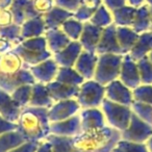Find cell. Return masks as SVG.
<instances>
[{
	"mask_svg": "<svg viewBox=\"0 0 152 152\" xmlns=\"http://www.w3.org/2000/svg\"><path fill=\"white\" fill-rule=\"evenodd\" d=\"M83 50V47L78 41H71L64 49L53 53L52 57L59 67H74Z\"/></svg>",
	"mask_w": 152,
	"mask_h": 152,
	"instance_id": "obj_18",
	"label": "cell"
},
{
	"mask_svg": "<svg viewBox=\"0 0 152 152\" xmlns=\"http://www.w3.org/2000/svg\"><path fill=\"white\" fill-rule=\"evenodd\" d=\"M73 16L74 14L71 12L54 5L50 11L43 15V18H44L46 29H51V28H59L64 22Z\"/></svg>",
	"mask_w": 152,
	"mask_h": 152,
	"instance_id": "obj_25",
	"label": "cell"
},
{
	"mask_svg": "<svg viewBox=\"0 0 152 152\" xmlns=\"http://www.w3.org/2000/svg\"><path fill=\"white\" fill-rule=\"evenodd\" d=\"M54 0H34V10L39 15H44L54 7Z\"/></svg>",
	"mask_w": 152,
	"mask_h": 152,
	"instance_id": "obj_44",
	"label": "cell"
},
{
	"mask_svg": "<svg viewBox=\"0 0 152 152\" xmlns=\"http://www.w3.org/2000/svg\"><path fill=\"white\" fill-rule=\"evenodd\" d=\"M37 83L28 68L24 67L17 73L9 74L0 72V89L11 94L14 90L23 85H34Z\"/></svg>",
	"mask_w": 152,
	"mask_h": 152,
	"instance_id": "obj_8",
	"label": "cell"
},
{
	"mask_svg": "<svg viewBox=\"0 0 152 152\" xmlns=\"http://www.w3.org/2000/svg\"><path fill=\"white\" fill-rule=\"evenodd\" d=\"M53 103L54 101L51 98L46 85L41 83H34L32 85L29 105L36 106V107H45L49 110L53 105Z\"/></svg>",
	"mask_w": 152,
	"mask_h": 152,
	"instance_id": "obj_23",
	"label": "cell"
},
{
	"mask_svg": "<svg viewBox=\"0 0 152 152\" xmlns=\"http://www.w3.org/2000/svg\"><path fill=\"white\" fill-rule=\"evenodd\" d=\"M61 28L69 37V39L71 41H78L79 38H80L81 32H83V22L72 17L70 19H68L67 21L64 22Z\"/></svg>",
	"mask_w": 152,
	"mask_h": 152,
	"instance_id": "obj_35",
	"label": "cell"
},
{
	"mask_svg": "<svg viewBox=\"0 0 152 152\" xmlns=\"http://www.w3.org/2000/svg\"><path fill=\"white\" fill-rule=\"evenodd\" d=\"M117 39L123 51V54L129 53L140 34L129 26H117Z\"/></svg>",
	"mask_w": 152,
	"mask_h": 152,
	"instance_id": "obj_28",
	"label": "cell"
},
{
	"mask_svg": "<svg viewBox=\"0 0 152 152\" xmlns=\"http://www.w3.org/2000/svg\"><path fill=\"white\" fill-rule=\"evenodd\" d=\"M101 4L102 0H83L80 7L74 13L73 17L81 22L90 21Z\"/></svg>",
	"mask_w": 152,
	"mask_h": 152,
	"instance_id": "obj_33",
	"label": "cell"
},
{
	"mask_svg": "<svg viewBox=\"0 0 152 152\" xmlns=\"http://www.w3.org/2000/svg\"><path fill=\"white\" fill-rule=\"evenodd\" d=\"M113 152H149L146 144H137L120 140Z\"/></svg>",
	"mask_w": 152,
	"mask_h": 152,
	"instance_id": "obj_42",
	"label": "cell"
},
{
	"mask_svg": "<svg viewBox=\"0 0 152 152\" xmlns=\"http://www.w3.org/2000/svg\"><path fill=\"white\" fill-rule=\"evenodd\" d=\"M17 130L26 142L45 141L50 134L48 108L30 105L23 107L18 119Z\"/></svg>",
	"mask_w": 152,
	"mask_h": 152,
	"instance_id": "obj_2",
	"label": "cell"
},
{
	"mask_svg": "<svg viewBox=\"0 0 152 152\" xmlns=\"http://www.w3.org/2000/svg\"><path fill=\"white\" fill-rule=\"evenodd\" d=\"M146 146H147L149 152H152V135L148 139V141L146 142Z\"/></svg>",
	"mask_w": 152,
	"mask_h": 152,
	"instance_id": "obj_52",
	"label": "cell"
},
{
	"mask_svg": "<svg viewBox=\"0 0 152 152\" xmlns=\"http://www.w3.org/2000/svg\"><path fill=\"white\" fill-rule=\"evenodd\" d=\"M102 30L103 28L94 25L90 21L83 22V32L78 40L83 50L96 53V48L101 38Z\"/></svg>",
	"mask_w": 152,
	"mask_h": 152,
	"instance_id": "obj_16",
	"label": "cell"
},
{
	"mask_svg": "<svg viewBox=\"0 0 152 152\" xmlns=\"http://www.w3.org/2000/svg\"><path fill=\"white\" fill-rule=\"evenodd\" d=\"M148 58H149V59H150V61L152 63V50L150 51V53L148 54Z\"/></svg>",
	"mask_w": 152,
	"mask_h": 152,
	"instance_id": "obj_54",
	"label": "cell"
},
{
	"mask_svg": "<svg viewBox=\"0 0 152 152\" xmlns=\"http://www.w3.org/2000/svg\"><path fill=\"white\" fill-rule=\"evenodd\" d=\"M105 98L116 103L131 106L133 102L132 90L126 87L120 79H116L105 86Z\"/></svg>",
	"mask_w": 152,
	"mask_h": 152,
	"instance_id": "obj_10",
	"label": "cell"
},
{
	"mask_svg": "<svg viewBox=\"0 0 152 152\" xmlns=\"http://www.w3.org/2000/svg\"><path fill=\"white\" fill-rule=\"evenodd\" d=\"M146 1L145 0H126V4L130 5V7H133L135 9L142 7L143 4H145Z\"/></svg>",
	"mask_w": 152,
	"mask_h": 152,
	"instance_id": "obj_50",
	"label": "cell"
},
{
	"mask_svg": "<svg viewBox=\"0 0 152 152\" xmlns=\"http://www.w3.org/2000/svg\"><path fill=\"white\" fill-rule=\"evenodd\" d=\"M28 69H29L30 73L32 74L37 83L47 85V83H51L55 79L59 66L53 59V57H50V58L46 59L42 63L31 66Z\"/></svg>",
	"mask_w": 152,
	"mask_h": 152,
	"instance_id": "obj_13",
	"label": "cell"
},
{
	"mask_svg": "<svg viewBox=\"0 0 152 152\" xmlns=\"http://www.w3.org/2000/svg\"><path fill=\"white\" fill-rule=\"evenodd\" d=\"M15 129H17V123L10 122L0 116V135L7 132V131L15 130Z\"/></svg>",
	"mask_w": 152,
	"mask_h": 152,
	"instance_id": "obj_47",
	"label": "cell"
},
{
	"mask_svg": "<svg viewBox=\"0 0 152 152\" xmlns=\"http://www.w3.org/2000/svg\"><path fill=\"white\" fill-rule=\"evenodd\" d=\"M13 51L23 61L25 68H29L52 57L44 36L23 40L16 45Z\"/></svg>",
	"mask_w": 152,
	"mask_h": 152,
	"instance_id": "obj_3",
	"label": "cell"
},
{
	"mask_svg": "<svg viewBox=\"0 0 152 152\" xmlns=\"http://www.w3.org/2000/svg\"><path fill=\"white\" fill-rule=\"evenodd\" d=\"M12 23H14V17L10 9L0 10V27L7 26Z\"/></svg>",
	"mask_w": 152,
	"mask_h": 152,
	"instance_id": "obj_45",
	"label": "cell"
},
{
	"mask_svg": "<svg viewBox=\"0 0 152 152\" xmlns=\"http://www.w3.org/2000/svg\"><path fill=\"white\" fill-rule=\"evenodd\" d=\"M130 107L133 114L137 115L140 119L152 125V105L133 100Z\"/></svg>",
	"mask_w": 152,
	"mask_h": 152,
	"instance_id": "obj_40",
	"label": "cell"
},
{
	"mask_svg": "<svg viewBox=\"0 0 152 152\" xmlns=\"http://www.w3.org/2000/svg\"><path fill=\"white\" fill-rule=\"evenodd\" d=\"M31 91H32V85H23L20 86L16 90H14L11 93V96L16 103L21 108L29 105L30 98H31Z\"/></svg>",
	"mask_w": 152,
	"mask_h": 152,
	"instance_id": "obj_38",
	"label": "cell"
},
{
	"mask_svg": "<svg viewBox=\"0 0 152 152\" xmlns=\"http://www.w3.org/2000/svg\"><path fill=\"white\" fill-rule=\"evenodd\" d=\"M14 17V23L22 25L26 20L40 16L34 7V0H13L10 7Z\"/></svg>",
	"mask_w": 152,
	"mask_h": 152,
	"instance_id": "obj_17",
	"label": "cell"
},
{
	"mask_svg": "<svg viewBox=\"0 0 152 152\" xmlns=\"http://www.w3.org/2000/svg\"><path fill=\"white\" fill-rule=\"evenodd\" d=\"M139 69L141 85H152V63L148 58V55L137 61Z\"/></svg>",
	"mask_w": 152,
	"mask_h": 152,
	"instance_id": "obj_39",
	"label": "cell"
},
{
	"mask_svg": "<svg viewBox=\"0 0 152 152\" xmlns=\"http://www.w3.org/2000/svg\"><path fill=\"white\" fill-rule=\"evenodd\" d=\"M137 9L130 5H124L122 7L112 12L114 24L116 26H129L131 27Z\"/></svg>",
	"mask_w": 152,
	"mask_h": 152,
	"instance_id": "obj_32",
	"label": "cell"
},
{
	"mask_svg": "<svg viewBox=\"0 0 152 152\" xmlns=\"http://www.w3.org/2000/svg\"><path fill=\"white\" fill-rule=\"evenodd\" d=\"M119 79L131 90L135 89L141 85V78H140L137 61H134L129 55V53L123 55Z\"/></svg>",
	"mask_w": 152,
	"mask_h": 152,
	"instance_id": "obj_11",
	"label": "cell"
},
{
	"mask_svg": "<svg viewBox=\"0 0 152 152\" xmlns=\"http://www.w3.org/2000/svg\"><path fill=\"white\" fill-rule=\"evenodd\" d=\"M152 50V32L146 31L143 34H140L137 42L134 43L131 50L129 51V55L134 61L143 58L147 56Z\"/></svg>",
	"mask_w": 152,
	"mask_h": 152,
	"instance_id": "obj_26",
	"label": "cell"
},
{
	"mask_svg": "<svg viewBox=\"0 0 152 152\" xmlns=\"http://www.w3.org/2000/svg\"><path fill=\"white\" fill-rule=\"evenodd\" d=\"M100 108L103 112L108 126L119 131H123L127 128L132 116V110L130 106L116 103L104 98Z\"/></svg>",
	"mask_w": 152,
	"mask_h": 152,
	"instance_id": "obj_5",
	"label": "cell"
},
{
	"mask_svg": "<svg viewBox=\"0 0 152 152\" xmlns=\"http://www.w3.org/2000/svg\"><path fill=\"white\" fill-rule=\"evenodd\" d=\"M44 37L46 39L47 46H48L49 50L51 51L52 54L58 52L61 49H64L71 42L69 37L63 31V29L61 27L47 29L45 31Z\"/></svg>",
	"mask_w": 152,
	"mask_h": 152,
	"instance_id": "obj_22",
	"label": "cell"
},
{
	"mask_svg": "<svg viewBox=\"0 0 152 152\" xmlns=\"http://www.w3.org/2000/svg\"><path fill=\"white\" fill-rule=\"evenodd\" d=\"M133 100L152 105V85H140L132 90Z\"/></svg>",
	"mask_w": 152,
	"mask_h": 152,
	"instance_id": "obj_41",
	"label": "cell"
},
{
	"mask_svg": "<svg viewBox=\"0 0 152 152\" xmlns=\"http://www.w3.org/2000/svg\"><path fill=\"white\" fill-rule=\"evenodd\" d=\"M0 38L10 41L14 46L18 45L23 41L21 37V25L12 23L7 26L0 27Z\"/></svg>",
	"mask_w": 152,
	"mask_h": 152,
	"instance_id": "obj_37",
	"label": "cell"
},
{
	"mask_svg": "<svg viewBox=\"0 0 152 152\" xmlns=\"http://www.w3.org/2000/svg\"><path fill=\"white\" fill-rule=\"evenodd\" d=\"M78 115L79 118H80L83 131L102 128V127L107 125L103 112H102L100 107L81 108Z\"/></svg>",
	"mask_w": 152,
	"mask_h": 152,
	"instance_id": "obj_15",
	"label": "cell"
},
{
	"mask_svg": "<svg viewBox=\"0 0 152 152\" xmlns=\"http://www.w3.org/2000/svg\"><path fill=\"white\" fill-rule=\"evenodd\" d=\"M146 4H148L149 7H152V0H145Z\"/></svg>",
	"mask_w": 152,
	"mask_h": 152,
	"instance_id": "obj_53",
	"label": "cell"
},
{
	"mask_svg": "<svg viewBox=\"0 0 152 152\" xmlns=\"http://www.w3.org/2000/svg\"><path fill=\"white\" fill-rule=\"evenodd\" d=\"M120 140V131L108 125L81 131L72 137L74 152H113Z\"/></svg>",
	"mask_w": 152,
	"mask_h": 152,
	"instance_id": "obj_1",
	"label": "cell"
},
{
	"mask_svg": "<svg viewBox=\"0 0 152 152\" xmlns=\"http://www.w3.org/2000/svg\"><path fill=\"white\" fill-rule=\"evenodd\" d=\"M36 152H52V149H51L50 144L45 140V141H42L39 143Z\"/></svg>",
	"mask_w": 152,
	"mask_h": 152,
	"instance_id": "obj_49",
	"label": "cell"
},
{
	"mask_svg": "<svg viewBox=\"0 0 152 152\" xmlns=\"http://www.w3.org/2000/svg\"><path fill=\"white\" fill-rule=\"evenodd\" d=\"M46 141L50 144L52 152H74L72 137L49 134Z\"/></svg>",
	"mask_w": 152,
	"mask_h": 152,
	"instance_id": "obj_34",
	"label": "cell"
},
{
	"mask_svg": "<svg viewBox=\"0 0 152 152\" xmlns=\"http://www.w3.org/2000/svg\"><path fill=\"white\" fill-rule=\"evenodd\" d=\"M55 80L69 86H79L85 81V78L74 69V67H59Z\"/></svg>",
	"mask_w": 152,
	"mask_h": 152,
	"instance_id": "obj_31",
	"label": "cell"
},
{
	"mask_svg": "<svg viewBox=\"0 0 152 152\" xmlns=\"http://www.w3.org/2000/svg\"><path fill=\"white\" fill-rule=\"evenodd\" d=\"M102 3L110 10V12L126 5V0H102Z\"/></svg>",
	"mask_w": 152,
	"mask_h": 152,
	"instance_id": "obj_48",
	"label": "cell"
},
{
	"mask_svg": "<svg viewBox=\"0 0 152 152\" xmlns=\"http://www.w3.org/2000/svg\"><path fill=\"white\" fill-rule=\"evenodd\" d=\"M80 110L81 107L76 99L56 101L48 110L49 120H50V123L66 120V119H69L79 114Z\"/></svg>",
	"mask_w": 152,
	"mask_h": 152,
	"instance_id": "obj_9",
	"label": "cell"
},
{
	"mask_svg": "<svg viewBox=\"0 0 152 152\" xmlns=\"http://www.w3.org/2000/svg\"><path fill=\"white\" fill-rule=\"evenodd\" d=\"M121 132V140L137 144H146L152 135V125L140 119L132 113L130 122L126 129Z\"/></svg>",
	"mask_w": 152,
	"mask_h": 152,
	"instance_id": "obj_7",
	"label": "cell"
},
{
	"mask_svg": "<svg viewBox=\"0 0 152 152\" xmlns=\"http://www.w3.org/2000/svg\"><path fill=\"white\" fill-rule=\"evenodd\" d=\"M46 25H45L43 15L37 16L29 20H26L21 25V37L23 40L31 38H38L45 34L46 31Z\"/></svg>",
	"mask_w": 152,
	"mask_h": 152,
	"instance_id": "obj_24",
	"label": "cell"
},
{
	"mask_svg": "<svg viewBox=\"0 0 152 152\" xmlns=\"http://www.w3.org/2000/svg\"><path fill=\"white\" fill-rule=\"evenodd\" d=\"M39 143L37 142H25L10 152H36Z\"/></svg>",
	"mask_w": 152,
	"mask_h": 152,
	"instance_id": "obj_46",
	"label": "cell"
},
{
	"mask_svg": "<svg viewBox=\"0 0 152 152\" xmlns=\"http://www.w3.org/2000/svg\"><path fill=\"white\" fill-rule=\"evenodd\" d=\"M98 54L83 50L74 65V69L83 76L85 80L94 79L96 66H97Z\"/></svg>",
	"mask_w": 152,
	"mask_h": 152,
	"instance_id": "obj_19",
	"label": "cell"
},
{
	"mask_svg": "<svg viewBox=\"0 0 152 152\" xmlns=\"http://www.w3.org/2000/svg\"><path fill=\"white\" fill-rule=\"evenodd\" d=\"M46 87L54 102L61 101V100L76 99V96L78 94L79 90V87L77 86L66 85V83L57 81L55 79L51 83H47Z\"/></svg>",
	"mask_w": 152,
	"mask_h": 152,
	"instance_id": "obj_21",
	"label": "cell"
},
{
	"mask_svg": "<svg viewBox=\"0 0 152 152\" xmlns=\"http://www.w3.org/2000/svg\"><path fill=\"white\" fill-rule=\"evenodd\" d=\"M117 26L114 23L103 28L101 38L96 48L97 54L103 53H114V54H123V51L119 45L117 39Z\"/></svg>",
	"mask_w": 152,
	"mask_h": 152,
	"instance_id": "obj_12",
	"label": "cell"
},
{
	"mask_svg": "<svg viewBox=\"0 0 152 152\" xmlns=\"http://www.w3.org/2000/svg\"><path fill=\"white\" fill-rule=\"evenodd\" d=\"M90 22H91L92 24H94V25L98 26V27H101V28L106 27V26L114 23L112 12L102 3V4L98 7L97 11L95 12L93 17L90 19Z\"/></svg>",
	"mask_w": 152,
	"mask_h": 152,
	"instance_id": "obj_36",
	"label": "cell"
},
{
	"mask_svg": "<svg viewBox=\"0 0 152 152\" xmlns=\"http://www.w3.org/2000/svg\"><path fill=\"white\" fill-rule=\"evenodd\" d=\"M152 25L151 17H150L149 5L143 4L142 7H137L133 18V22L131 28L137 34H143V32L149 31L150 27Z\"/></svg>",
	"mask_w": 152,
	"mask_h": 152,
	"instance_id": "obj_27",
	"label": "cell"
},
{
	"mask_svg": "<svg viewBox=\"0 0 152 152\" xmlns=\"http://www.w3.org/2000/svg\"><path fill=\"white\" fill-rule=\"evenodd\" d=\"M25 142L17 129L7 131L0 135V152H10Z\"/></svg>",
	"mask_w": 152,
	"mask_h": 152,
	"instance_id": "obj_30",
	"label": "cell"
},
{
	"mask_svg": "<svg viewBox=\"0 0 152 152\" xmlns=\"http://www.w3.org/2000/svg\"><path fill=\"white\" fill-rule=\"evenodd\" d=\"M0 56H1V55H0Z\"/></svg>",
	"mask_w": 152,
	"mask_h": 152,
	"instance_id": "obj_57",
	"label": "cell"
},
{
	"mask_svg": "<svg viewBox=\"0 0 152 152\" xmlns=\"http://www.w3.org/2000/svg\"><path fill=\"white\" fill-rule=\"evenodd\" d=\"M105 98V87L95 79L85 80L79 86L76 100L81 108L100 107Z\"/></svg>",
	"mask_w": 152,
	"mask_h": 152,
	"instance_id": "obj_6",
	"label": "cell"
},
{
	"mask_svg": "<svg viewBox=\"0 0 152 152\" xmlns=\"http://www.w3.org/2000/svg\"><path fill=\"white\" fill-rule=\"evenodd\" d=\"M13 0H0V10L10 9L12 5Z\"/></svg>",
	"mask_w": 152,
	"mask_h": 152,
	"instance_id": "obj_51",
	"label": "cell"
},
{
	"mask_svg": "<svg viewBox=\"0 0 152 152\" xmlns=\"http://www.w3.org/2000/svg\"><path fill=\"white\" fill-rule=\"evenodd\" d=\"M81 2H83V0H54L55 5L67 10L73 14L78 10Z\"/></svg>",
	"mask_w": 152,
	"mask_h": 152,
	"instance_id": "obj_43",
	"label": "cell"
},
{
	"mask_svg": "<svg viewBox=\"0 0 152 152\" xmlns=\"http://www.w3.org/2000/svg\"><path fill=\"white\" fill-rule=\"evenodd\" d=\"M81 131H83V129H81L80 118H79L78 114L69 119H66V120L50 123L51 134L73 137L78 133H80Z\"/></svg>",
	"mask_w": 152,
	"mask_h": 152,
	"instance_id": "obj_14",
	"label": "cell"
},
{
	"mask_svg": "<svg viewBox=\"0 0 152 152\" xmlns=\"http://www.w3.org/2000/svg\"><path fill=\"white\" fill-rule=\"evenodd\" d=\"M25 67L23 61L13 50L0 56V72L2 73H17Z\"/></svg>",
	"mask_w": 152,
	"mask_h": 152,
	"instance_id": "obj_29",
	"label": "cell"
},
{
	"mask_svg": "<svg viewBox=\"0 0 152 152\" xmlns=\"http://www.w3.org/2000/svg\"><path fill=\"white\" fill-rule=\"evenodd\" d=\"M150 31L152 32V25H151V27H150Z\"/></svg>",
	"mask_w": 152,
	"mask_h": 152,
	"instance_id": "obj_56",
	"label": "cell"
},
{
	"mask_svg": "<svg viewBox=\"0 0 152 152\" xmlns=\"http://www.w3.org/2000/svg\"><path fill=\"white\" fill-rule=\"evenodd\" d=\"M22 108L12 98L11 94L0 89V116L10 122L17 123Z\"/></svg>",
	"mask_w": 152,
	"mask_h": 152,
	"instance_id": "obj_20",
	"label": "cell"
},
{
	"mask_svg": "<svg viewBox=\"0 0 152 152\" xmlns=\"http://www.w3.org/2000/svg\"><path fill=\"white\" fill-rule=\"evenodd\" d=\"M123 55L114 53L98 54L94 79L102 86H107L110 83L119 79Z\"/></svg>",
	"mask_w": 152,
	"mask_h": 152,
	"instance_id": "obj_4",
	"label": "cell"
},
{
	"mask_svg": "<svg viewBox=\"0 0 152 152\" xmlns=\"http://www.w3.org/2000/svg\"><path fill=\"white\" fill-rule=\"evenodd\" d=\"M149 12H150V17H151V21H152V7H149Z\"/></svg>",
	"mask_w": 152,
	"mask_h": 152,
	"instance_id": "obj_55",
	"label": "cell"
}]
</instances>
